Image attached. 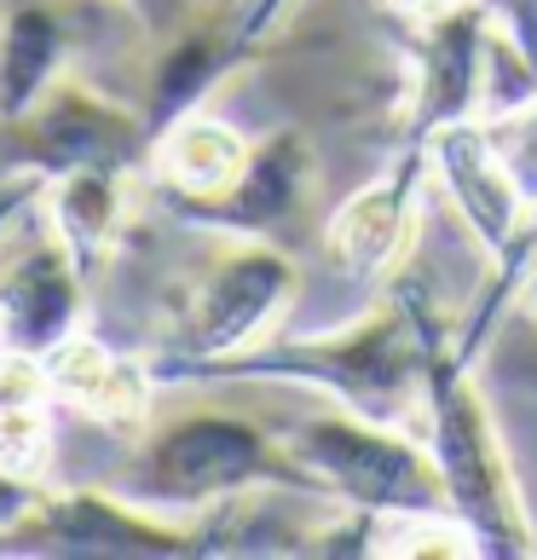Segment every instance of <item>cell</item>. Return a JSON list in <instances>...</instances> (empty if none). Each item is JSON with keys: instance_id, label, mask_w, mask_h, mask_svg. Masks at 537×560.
I'll use <instances>...</instances> for the list:
<instances>
[{"instance_id": "cell-1", "label": "cell", "mask_w": 537, "mask_h": 560, "mask_svg": "<svg viewBox=\"0 0 537 560\" xmlns=\"http://www.w3.org/2000/svg\"><path fill=\"white\" fill-rule=\"evenodd\" d=\"M440 341H445L440 306L417 278L399 272L359 329H318L306 341H266V347L249 341L237 352H220V359H185V352L156 347L144 352V364H151L156 387H232V382L313 387L364 422L410 428V417H422L428 359Z\"/></svg>"}, {"instance_id": "cell-2", "label": "cell", "mask_w": 537, "mask_h": 560, "mask_svg": "<svg viewBox=\"0 0 537 560\" xmlns=\"http://www.w3.org/2000/svg\"><path fill=\"white\" fill-rule=\"evenodd\" d=\"M105 491L162 514V521H202L209 509L255 491H289L313 503L289 451L237 410H185V417L144 428L105 474Z\"/></svg>"}, {"instance_id": "cell-3", "label": "cell", "mask_w": 537, "mask_h": 560, "mask_svg": "<svg viewBox=\"0 0 537 560\" xmlns=\"http://www.w3.org/2000/svg\"><path fill=\"white\" fill-rule=\"evenodd\" d=\"M417 440L440 468L451 514L480 537V555H532V526H526L521 491L509 480L498 428H491V410L480 387H474V364L451 347V336L428 359Z\"/></svg>"}, {"instance_id": "cell-4", "label": "cell", "mask_w": 537, "mask_h": 560, "mask_svg": "<svg viewBox=\"0 0 537 560\" xmlns=\"http://www.w3.org/2000/svg\"><path fill=\"white\" fill-rule=\"evenodd\" d=\"M289 463L301 468L313 503H341L347 514H440L451 509L428 445L410 428L364 422L353 410H318L283 433Z\"/></svg>"}, {"instance_id": "cell-5", "label": "cell", "mask_w": 537, "mask_h": 560, "mask_svg": "<svg viewBox=\"0 0 537 560\" xmlns=\"http://www.w3.org/2000/svg\"><path fill=\"white\" fill-rule=\"evenodd\" d=\"M0 133H7V168H30L47 179L75 174V168L139 174L151 162V133H144L139 110L110 105L81 75H58L35 98V110L7 121Z\"/></svg>"}, {"instance_id": "cell-6", "label": "cell", "mask_w": 537, "mask_h": 560, "mask_svg": "<svg viewBox=\"0 0 537 560\" xmlns=\"http://www.w3.org/2000/svg\"><path fill=\"white\" fill-rule=\"evenodd\" d=\"M17 544H0V555H98V560H179L209 555L202 521H162V514L128 503L105 486L75 491H40L35 514L17 532Z\"/></svg>"}, {"instance_id": "cell-7", "label": "cell", "mask_w": 537, "mask_h": 560, "mask_svg": "<svg viewBox=\"0 0 537 560\" xmlns=\"http://www.w3.org/2000/svg\"><path fill=\"white\" fill-rule=\"evenodd\" d=\"M295 260L283 255L272 237H225V255L197 278L191 301L179 306V341L162 352H185V359H220V352L249 347L272 318H283L289 295H295Z\"/></svg>"}, {"instance_id": "cell-8", "label": "cell", "mask_w": 537, "mask_h": 560, "mask_svg": "<svg viewBox=\"0 0 537 560\" xmlns=\"http://www.w3.org/2000/svg\"><path fill=\"white\" fill-rule=\"evenodd\" d=\"M422 179H428V144H405L387 162L382 179H370L364 191H353L336 214L324 220V266L341 283H387L405 272L410 248H417L422 225Z\"/></svg>"}, {"instance_id": "cell-9", "label": "cell", "mask_w": 537, "mask_h": 560, "mask_svg": "<svg viewBox=\"0 0 537 560\" xmlns=\"http://www.w3.org/2000/svg\"><path fill=\"white\" fill-rule=\"evenodd\" d=\"M313 139L301 128H278L255 139V156L243 179L220 197H168V209L179 225H197V232H214V237H278L295 209L313 191Z\"/></svg>"}, {"instance_id": "cell-10", "label": "cell", "mask_w": 537, "mask_h": 560, "mask_svg": "<svg viewBox=\"0 0 537 560\" xmlns=\"http://www.w3.org/2000/svg\"><path fill=\"white\" fill-rule=\"evenodd\" d=\"M491 35L480 0L440 12L433 24H422V47H417V93L405 110V144H428L451 121H468L491 105Z\"/></svg>"}, {"instance_id": "cell-11", "label": "cell", "mask_w": 537, "mask_h": 560, "mask_svg": "<svg viewBox=\"0 0 537 560\" xmlns=\"http://www.w3.org/2000/svg\"><path fill=\"white\" fill-rule=\"evenodd\" d=\"M428 179H440L451 214L468 225V237L480 243L491 260L521 237V225L532 214V202L521 197L509 162L498 156V144L486 133V116L451 121V128H440L428 139Z\"/></svg>"}, {"instance_id": "cell-12", "label": "cell", "mask_w": 537, "mask_h": 560, "mask_svg": "<svg viewBox=\"0 0 537 560\" xmlns=\"http://www.w3.org/2000/svg\"><path fill=\"white\" fill-rule=\"evenodd\" d=\"M52 382V399L75 405L87 422H98L116 440H139L151 422V399H156V376L144 364V352H116L98 336H65L58 347L40 352Z\"/></svg>"}, {"instance_id": "cell-13", "label": "cell", "mask_w": 537, "mask_h": 560, "mask_svg": "<svg viewBox=\"0 0 537 560\" xmlns=\"http://www.w3.org/2000/svg\"><path fill=\"white\" fill-rule=\"evenodd\" d=\"M81 301H87V272L52 232H40L12 266H0V347H58L81 329Z\"/></svg>"}, {"instance_id": "cell-14", "label": "cell", "mask_w": 537, "mask_h": 560, "mask_svg": "<svg viewBox=\"0 0 537 560\" xmlns=\"http://www.w3.org/2000/svg\"><path fill=\"white\" fill-rule=\"evenodd\" d=\"M133 179L139 174H121V168H75V174L47 179V232L70 248V260L87 278L116 255V243L128 237Z\"/></svg>"}, {"instance_id": "cell-15", "label": "cell", "mask_w": 537, "mask_h": 560, "mask_svg": "<svg viewBox=\"0 0 537 560\" xmlns=\"http://www.w3.org/2000/svg\"><path fill=\"white\" fill-rule=\"evenodd\" d=\"M249 156H255V139L243 128H232L225 116L191 110L151 144L144 168L168 197H220L243 179Z\"/></svg>"}, {"instance_id": "cell-16", "label": "cell", "mask_w": 537, "mask_h": 560, "mask_svg": "<svg viewBox=\"0 0 537 560\" xmlns=\"http://www.w3.org/2000/svg\"><path fill=\"white\" fill-rule=\"evenodd\" d=\"M237 65H243V58H237V47H232V35H225V24L174 30L168 52H162L156 70H151L144 105H139V121H144V133H151V144L168 133L179 116L202 110V98H209Z\"/></svg>"}, {"instance_id": "cell-17", "label": "cell", "mask_w": 537, "mask_h": 560, "mask_svg": "<svg viewBox=\"0 0 537 560\" xmlns=\"http://www.w3.org/2000/svg\"><path fill=\"white\" fill-rule=\"evenodd\" d=\"M70 65V24L40 0H17L0 12V128L35 110Z\"/></svg>"}, {"instance_id": "cell-18", "label": "cell", "mask_w": 537, "mask_h": 560, "mask_svg": "<svg viewBox=\"0 0 537 560\" xmlns=\"http://www.w3.org/2000/svg\"><path fill=\"white\" fill-rule=\"evenodd\" d=\"M47 463H52V405L0 410V468L47 486Z\"/></svg>"}, {"instance_id": "cell-19", "label": "cell", "mask_w": 537, "mask_h": 560, "mask_svg": "<svg viewBox=\"0 0 537 560\" xmlns=\"http://www.w3.org/2000/svg\"><path fill=\"white\" fill-rule=\"evenodd\" d=\"M486 133H491V144H498V156L509 162L521 197L537 209V93L521 98V105H509V110H491Z\"/></svg>"}, {"instance_id": "cell-20", "label": "cell", "mask_w": 537, "mask_h": 560, "mask_svg": "<svg viewBox=\"0 0 537 560\" xmlns=\"http://www.w3.org/2000/svg\"><path fill=\"white\" fill-rule=\"evenodd\" d=\"M491 35L537 75V0H480Z\"/></svg>"}, {"instance_id": "cell-21", "label": "cell", "mask_w": 537, "mask_h": 560, "mask_svg": "<svg viewBox=\"0 0 537 560\" xmlns=\"http://www.w3.org/2000/svg\"><path fill=\"white\" fill-rule=\"evenodd\" d=\"M295 12V0H243V7L225 18V35H232V47H237V58H255L266 40L278 35V24Z\"/></svg>"}, {"instance_id": "cell-22", "label": "cell", "mask_w": 537, "mask_h": 560, "mask_svg": "<svg viewBox=\"0 0 537 560\" xmlns=\"http://www.w3.org/2000/svg\"><path fill=\"white\" fill-rule=\"evenodd\" d=\"M40 491L47 486H35V480H17V474H7L0 468V537L7 532H17L35 514V503H40Z\"/></svg>"}, {"instance_id": "cell-23", "label": "cell", "mask_w": 537, "mask_h": 560, "mask_svg": "<svg viewBox=\"0 0 537 560\" xmlns=\"http://www.w3.org/2000/svg\"><path fill=\"white\" fill-rule=\"evenodd\" d=\"M144 30H156V35H174L179 30V18H185V0H121Z\"/></svg>"}, {"instance_id": "cell-24", "label": "cell", "mask_w": 537, "mask_h": 560, "mask_svg": "<svg viewBox=\"0 0 537 560\" xmlns=\"http://www.w3.org/2000/svg\"><path fill=\"white\" fill-rule=\"evenodd\" d=\"M394 18H405L410 30H422V24H433L440 12H451V7H463V0H382Z\"/></svg>"}, {"instance_id": "cell-25", "label": "cell", "mask_w": 537, "mask_h": 560, "mask_svg": "<svg viewBox=\"0 0 537 560\" xmlns=\"http://www.w3.org/2000/svg\"><path fill=\"white\" fill-rule=\"evenodd\" d=\"M521 306H526V313L537 318V272H532V278L521 283Z\"/></svg>"}]
</instances>
